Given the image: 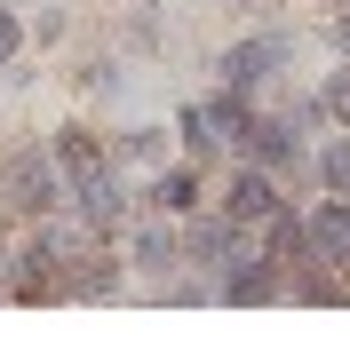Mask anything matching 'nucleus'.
Here are the masks:
<instances>
[{
  "mask_svg": "<svg viewBox=\"0 0 350 357\" xmlns=\"http://www.w3.org/2000/svg\"><path fill=\"white\" fill-rule=\"evenodd\" d=\"M326 183H335V199H350V143L326 151Z\"/></svg>",
  "mask_w": 350,
  "mask_h": 357,
  "instance_id": "12",
  "label": "nucleus"
},
{
  "mask_svg": "<svg viewBox=\"0 0 350 357\" xmlns=\"http://www.w3.org/2000/svg\"><path fill=\"white\" fill-rule=\"evenodd\" d=\"M0 56H16V16L0 8Z\"/></svg>",
  "mask_w": 350,
  "mask_h": 357,
  "instance_id": "14",
  "label": "nucleus"
},
{
  "mask_svg": "<svg viewBox=\"0 0 350 357\" xmlns=\"http://www.w3.org/2000/svg\"><path fill=\"white\" fill-rule=\"evenodd\" d=\"M279 199H271V175H231V222H271Z\"/></svg>",
  "mask_w": 350,
  "mask_h": 357,
  "instance_id": "7",
  "label": "nucleus"
},
{
  "mask_svg": "<svg viewBox=\"0 0 350 357\" xmlns=\"http://www.w3.org/2000/svg\"><path fill=\"white\" fill-rule=\"evenodd\" d=\"M342 56H350V24H342Z\"/></svg>",
  "mask_w": 350,
  "mask_h": 357,
  "instance_id": "15",
  "label": "nucleus"
},
{
  "mask_svg": "<svg viewBox=\"0 0 350 357\" xmlns=\"http://www.w3.org/2000/svg\"><path fill=\"white\" fill-rule=\"evenodd\" d=\"M152 206H159V215L191 206V175H183V167H175V175H159V183H152Z\"/></svg>",
  "mask_w": 350,
  "mask_h": 357,
  "instance_id": "9",
  "label": "nucleus"
},
{
  "mask_svg": "<svg viewBox=\"0 0 350 357\" xmlns=\"http://www.w3.org/2000/svg\"><path fill=\"white\" fill-rule=\"evenodd\" d=\"M302 246L326 262V270H350V199H335V206H319L311 222H302Z\"/></svg>",
  "mask_w": 350,
  "mask_h": 357,
  "instance_id": "2",
  "label": "nucleus"
},
{
  "mask_svg": "<svg viewBox=\"0 0 350 357\" xmlns=\"http://www.w3.org/2000/svg\"><path fill=\"white\" fill-rule=\"evenodd\" d=\"M326 112H335V119H350V79H335V88H326Z\"/></svg>",
  "mask_w": 350,
  "mask_h": 357,
  "instance_id": "13",
  "label": "nucleus"
},
{
  "mask_svg": "<svg viewBox=\"0 0 350 357\" xmlns=\"http://www.w3.org/2000/svg\"><path fill=\"white\" fill-rule=\"evenodd\" d=\"M80 215H88L96 230H112V222H119V183H112V167L80 175Z\"/></svg>",
  "mask_w": 350,
  "mask_h": 357,
  "instance_id": "6",
  "label": "nucleus"
},
{
  "mask_svg": "<svg viewBox=\"0 0 350 357\" xmlns=\"http://www.w3.org/2000/svg\"><path fill=\"white\" fill-rule=\"evenodd\" d=\"M271 255H279V262L311 255V246H302V222H295V215H279V222H271Z\"/></svg>",
  "mask_w": 350,
  "mask_h": 357,
  "instance_id": "10",
  "label": "nucleus"
},
{
  "mask_svg": "<svg viewBox=\"0 0 350 357\" xmlns=\"http://www.w3.org/2000/svg\"><path fill=\"white\" fill-rule=\"evenodd\" d=\"M64 167H72V175H96L104 159H96V143H88V135H64Z\"/></svg>",
  "mask_w": 350,
  "mask_h": 357,
  "instance_id": "11",
  "label": "nucleus"
},
{
  "mask_svg": "<svg viewBox=\"0 0 350 357\" xmlns=\"http://www.w3.org/2000/svg\"><path fill=\"white\" fill-rule=\"evenodd\" d=\"M295 128H302V112H295V119H255V128H247V143H255V159H263V167H295V159H302Z\"/></svg>",
  "mask_w": 350,
  "mask_h": 357,
  "instance_id": "4",
  "label": "nucleus"
},
{
  "mask_svg": "<svg viewBox=\"0 0 350 357\" xmlns=\"http://www.w3.org/2000/svg\"><path fill=\"white\" fill-rule=\"evenodd\" d=\"M191 255L207 262V270H239V262H255L231 215H207V222H191Z\"/></svg>",
  "mask_w": 350,
  "mask_h": 357,
  "instance_id": "3",
  "label": "nucleus"
},
{
  "mask_svg": "<svg viewBox=\"0 0 350 357\" xmlns=\"http://www.w3.org/2000/svg\"><path fill=\"white\" fill-rule=\"evenodd\" d=\"M136 262H143V270H168V262H175V238H168V230L152 222V230L136 238Z\"/></svg>",
  "mask_w": 350,
  "mask_h": 357,
  "instance_id": "8",
  "label": "nucleus"
},
{
  "mask_svg": "<svg viewBox=\"0 0 350 357\" xmlns=\"http://www.w3.org/2000/svg\"><path fill=\"white\" fill-rule=\"evenodd\" d=\"M342 8H350V0H342Z\"/></svg>",
  "mask_w": 350,
  "mask_h": 357,
  "instance_id": "16",
  "label": "nucleus"
},
{
  "mask_svg": "<svg viewBox=\"0 0 350 357\" xmlns=\"http://www.w3.org/2000/svg\"><path fill=\"white\" fill-rule=\"evenodd\" d=\"M8 206H24V215H56V206H64V175H56V159L16 151V159H8Z\"/></svg>",
  "mask_w": 350,
  "mask_h": 357,
  "instance_id": "1",
  "label": "nucleus"
},
{
  "mask_svg": "<svg viewBox=\"0 0 350 357\" xmlns=\"http://www.w3.org/2000/svg\"><path fill=\"white\" fill-rule=\"evenodd\" d=\"M286 56H295L286 40H247V48H231V56H223V79H231V88H247V79H263L271 64H286Z\"/></svg>",
  "mask_w": 350,
  "mask_h": 357,
  "instance_id": "5",
  "label": "nucleus"
}]
</instances>
